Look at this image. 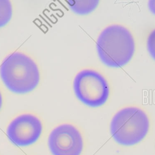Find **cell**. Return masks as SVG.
<instances>
[{
	"label": "cell",
	"instance_id": "8992f818",
	"mask_svg": "<svg viewBox=\"0 0 155 155\" xmlns=\"http://www.w3.org/2000/svg\"><path fill=\"white\" fill-rule=\"evenodd\" d=\"M42 131L40 120L31 114H23L15 118L7 128L8 139L18 146L32 144L39 138Z\"/></svg>",
	"mask_w": 155,
	"mask_h": 155
},
{
	"label": "cell",
	"instance_id": "6da1fadb",
	"mask_svg": "<svg viewBox=\"0 0 155 155\" xmlns=\"http://www.w3.org/2000/svg\"><path fill=\"white\" fill-rule=\"evenodd\" d=\"M101 61L106 65L118 68L127 64L134 52V41L130 31L114 24L104 28L96 41Z\"/></svg>",
	"mask_w": 155,
	"mask_h": 155
},
{
	"label": "cell",
	"instance_id": "52a82bcc",
	"mask_svg": "<svg viewBox=\"0 0 155 155\" xmlns=\"http://www.w3.org/2000/svg\"><path fill=\"white\" fill-rule=\"evenodd\" d=\"M67 3L73 12L79 15H86L93 11L99 4L98 0H70Z\"/></svg>",
	"mask_w": 155,
	"mask_h": 155
},
{
	"label": "cell",
	"instance_id": "8fae6325",
	"mask_svg": "<svg viewBox=\"0 0 155 155\" xmlns=\"http://www.w3.org/2000/svg\"><path fill=\"white\" fill-rule=\"evenodd\" d=\"M1 105H2V97H1V93H0V108L1 107Z\"/></svg>",
	"mask_w": 155,
	"mask_h": 155
},
{
	"label": "cell",
	"instance_id": "277c9868",
	"mask_svg": "<svg viewBox=\"0 0 155 155\" xmlns=\"http://www.w3.org/2000/svg\"><path fill=\"white\" fill-rule=\"evenodd\" d=\"M73 88L79 100L92 107L103 105L109 96V87L105 78L91 70H84L76 74Z\"/></svg>",
	"mask_w": 155,
	"mask_h": 155
},
{
	"label": "cell",
	"instance_id": "7a4b0ae2",
	"mask_svg": "<svg viewBox=\"0 0 155 155\" xmlns=\"http://www.w3.org/2000/svg\"><path fill=\"white\" fill-rule=\"evenodd\" d=\"M0 76L5 86L16 93L31 91L39 81L36 64L28 56L18 52L12 53L3 61Z\"/></svg>",
	"mask_w": 155,
	"mask_h": 155
},
{
	"label": "cell",
	"instance_id": "3957f363",
	"mask_svg": "<svg viewBox=\"0 0 155 155\" xmlns=\"http://www.w3.org/2000/svg\"><path fill=\"white\" fill-rule=\"evenodd\" d=\"M149 129V120L143 110L127 107L113 116L110 132L114 139L123 145H133L142 140Z\"/></svg>",
	"mask_w": 155,
	"mask_h": 155
},
{
	"label": "cell",
	"instance_id": "5b68a950",
	"mask_svg": "<svg viewBox=\"0 0 155 155\" xmlns=\"http://www.w3.org/2000/svg\"><path fill=\"white\" fill-rule=\"evenodd\" d=\"M48 146L53 155H80L83 140L81 133L74 126L63 124L51 132Z\"/></svg>",
	"mask_w": 155,
	"mask_h": 155
},
{
	"label": "cell",
	"instance_id": "9c48e42d",
	"mask_svg": "<svg viewBox=\"0 0 155 155\" xmlns=\"http://www.w3.org/2000/svg\"><path fill=\"white\" fill-rule=\"evenodd\" d=\"M147 46L150 54L155 60V29L150 33L147 39Z\"/></svg>",
	"mask_w": 155,
	"mask_h": 155
},
{
	"label": "cell",
	"instance_id": "ba28073f",
	"mask_svg": "<svg viewBox=\"0 0 155 155\" xmlns=\"http://www.w3.org/2000/svg\"><path fill=\"white\" fill-rule=\"evenodd\" d=\"M12 7L8 0H0V27L4 26L10 20Z\"/></svg>",
	"mask_w": 155,
	"mask_h": 155
},
{
	"label": "cell",
	"instance_id": "30bf717a",
	"mask_svg": "<svg viewBox=\"0 0 155 155\" xmlns=\"http://www.w3.org/2000/svg\"><path fill=\"white\" fill-rule=\"evenodd\" d=\"M148 7L150 11L155 15V0H150L148 2Z\"/></svg>",
	"mask_w": 155,
	"mask_h": 155
}]
</instances>
